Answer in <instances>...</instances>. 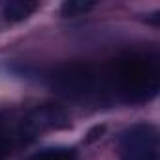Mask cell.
I'll use <instances>...</instances> for the list:
<instances>
[{
    "mask_svg": "<svg viewBox=\"0 0 160 160\" xmlns=\"http://www.w3.org/2000/svg\"><path fill=\"white\" fill-rule=\"evenodd\" d=\"M96 4L94 2H87V0H66V2L60 6L62 15L66 17H75V15H83L89 10H92Z\"/></svg>",
    "mask_w": 160,
    "mask_h": 160,
    "instance_id": "ba28073f",
    "label": "cell"
},
{
    "mask_svg": "<svg viewBox=\"0 0 160 160\" xmlns=\"http://www.w3.org/2000/svg\"><path fill=\"white\" fill-rule=\"evenodd\" d=\"M158 130L149 122H138L119 138L121 160H158Z\"/></svg>",
    "mask_w": 160,
    "mask_h": 160,
    "instance_id": "3957f363",
    "label": "cell"
},
{
    "mask_svg": "<svg viewBox=\"0 0 160 160\" xmlns=\"http://www.w3.org/2000/svg\"><path fill=\"white\" fill-rule=\"evenodd\" d=\"M30 160H75V149L72 147H45L30 156Z\"/></svg>",
    "mask_w": 160,
    "mask_h": 160,
    "instance_id": "52a82bcc",
    "label": "cell"
},
{
    "mask_svg": "<svg viewBox=\"0 0 160 160\" xmlns=\"http://www.w3.org/2000/svg\"><path fill=\"white\" fill-rule=\"evenodd\" d=\"M160 87V68L156 57L128 55L109 68H100V92H113L128 102L152 98Z\"/></svg>",
    "mask_w": 160,
    "mask_h": 160,
    "instance_id": "6da1fadb",
    "label": "cell"
},
{
    "mask_svg": "<svg viewBox=\"0 0 160 160\" xmlns=\"http://www.w3.org/2000/svg\"><path fill=\"white\" fill-rule=\"evenodd\" d=\"M70 124L66 113L57 106H38L23 115V126L28 139L47 132V130H60Z\"/></svg>",
    "mask_w": 160,
    "mask_h": 160,
    "instance_id": "277c9868",
    "label": "cell"
},
{
    "mask_svg": "<svg viewBox=\"0 0 160 160\" xmlns=\"http://www.w3.org/2000/svg\"><path fill=\"white\" fill-rule=\"evenodd\" d=\"M25 141H28V136L23 126V115H0V160L10 156L12 151Z\"/></svg>",
    "mask_w": 160,
    "mask_h": 160,
    "instance_id": "5b68a950",
    "label": "cell"
},
{
    "mask_svg": "<svg viewBox=\"0 0 160 160\" xmlns=\"http://www.w3.org/2000/svg\"><path fill=\"white\" fill-rule=\"evenodd\" d=\"M38 2H30V0H13L4 6V17L12 23H19L28 19L38 10Z\"/></svg>",
    "mask_w": 160,
    "mask_h": 160,
    "instance_id": "8992f818",
    "label": "cell"
},
{
    "mask_svg": "<svg viewBox=\"0 0 160 160\" xmlns=\"http://www.w3.org/2000/svg\"><path fill=\"white\" fill-rule=\"evenodd\" d=\"M49 85L70 98H87L100 94V70L92 64H64L53 70Z\"/></svg>",
    "mask_w": 160,
    "mask_h": 160,
    "instance_id": "7a4b0ae2",
    "label": "cell"
}]
</instances>
